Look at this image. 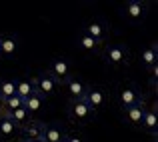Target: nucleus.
Listing matches in <instances>:
<instances>
[{
	"label": "nucleus",
	"instance_id": "2eb2a0df",
	"mask_svg": "<svg viewBox=\"0 0 158 142\" xmlns=\"http://www.w3.org/2000/svg\"><path fill=\"white\" fill-rule=\"evenodd\" d=\"M42 104H44V96H40L38 92H34L32 96H28V98L24 100V102H22V106L26 108V112H28L30 116H34L36 112H40Z\"/></svg>",
	"mask_w": 158,
	"mask_h": 142
},
{
	"label": "nucleus",
	"instance_id": "b1692460",
	"mask_svg": "<svg viewBox=\"0 0 158 142\" xmlns=\"http://www.w3.org/2000/svg\"><path fill=\"white\" fill-rule=\"evenodd\" d=\"M148 70H150V80H152V84H156V82H158V64L152 66V68H148Z\"/></svg>",
	"mask_w": 158,
	"mask_h": 142
},
{
	"label": "nucleus",
	"instance_id": "9b49d317",
	"mask_svg": "<svg viewBox=\"0 0 158 142\" xmlns=\"http://www.w3.org/2000/svg\"><path fill=\"white\" fill-rule=\"evenodd\" d=\"M64 138H66V132L60 126L46 124L42 128V138H40V142H64Z\"/></svg>",
	"mask_w": 158,
	"mask_h": 142
},
{
	"label": "nucleus",
	"instance_id": "dca6fc26",
	"mask_svg": "<svg viewBox=\"0 0 158 142\" xmlns=\"http://www.w3.org/2000/svg\"><path fill=\"white\" fill-rule=\"evenodd\" d=\"M140 126H142L146 132H150V134H156V130H158V114H156V110H146L144 112Z\"/></svg>",
	"mask_w": 158,
	"mask_h": 142
},
{
	"label": "nucleus",
	"instance_id": "7ed1b4c3",
	"mask_svg": "<svg viewBox=\"0 0 158 142\" xmlns=\"http://www.w3.org/2000/svg\"><path fill=\"white\" fill-rule=\"evenodd\" d=\"M48 74L54 78V80L60 84V82H68V78H72V70H70V62L66 58H54L50 62V70Z\"/></svg>",
	"mask_w": 158,
	"mask_h": 142
},
{
	"label": "nucleus",
	"instance_id": "39448f33",
	"mask_svg": "<svg viewBox=\"0 0 158 142\" xmlns=\"http://www.w3.org/2000/svg\"><path fill=\"white\" fill-rule=\"evenodd\" d=\"M34 86H36V92H38L40 96H52L54 92H56V88H58V82L54 80V78L50 76L48 72H44V74H40L38 78H34Z\"/></svg>",
	"mask_w": 158,
	"mask_h": 142
},
{
	"label": "nucleus",
	"instance_id": "a878e982",
	"mask_svg": "<svg viewBox=\"0 0 158 142\" xmlns=\"http://www.w3.org/2000/svg\"><path fill=\"white\" fill-rule=\"evenodd\" d=\"M28 142H40V140H28Z\"/></svg>",
	"mask_w": 158,
	"mask_h": 142
},
{
	"label": "nucleus",
	"instance_id": "0eeeda50",
	"mask_svg": "<svg viewBox=\"0 0 158 142\" xmlns=\"http://www.w3.org/2000/svg\"><path fill=\"white\" fill-rule=\"evenodd\" d=\"M124 14L130 22H140L146 16V4L140 2V0H128L124 4Z\"/></svg>",
	"mask_w": 158,
	"mask_h": 142
},
{
	"label": "nucleus",
	"instance_id": "aec40b11",
	"mask_svg": "<svg viewBox=\"0 0 158 142\" xmlns=\"http://www.w3.org/2000/svg\"><path fill=\"white\" fill-rule=\"evenodd\" d=\"M16 132H18V126L2 116V122H0V138H12V136H16Z\"/></svg>",
	"mask_w": 158,
	"mask_h": 142
},
{
	"label": "nucleus",
	"instance_id": "a211bd4d",
	"mask_svg": "<svg viewBox=\"0 0 158 142\" xmlns=\"http://www.w3.org/2000/svg\"><path fill=\"white\" fill-rule=\"evenodd\" d=\"M140 60H142V64L146 66V68L156 66V64H158V50H156V46L144 48L142 52H140Z\"/></svg>",
	"mask_w": 158,
	"mask_h": 142
},
{
	"label": "nucleus",
	"instance_id": "393cba45",
	"mask_svg": "<svg viewBox=\"0 0 158 142\" xmlns=\"http://www.w3.org/2000/svg\"><path fill=\"white\" fill-rule=\"evenodd\" d=\"M2 102H4V100H2V96H0V112H2Z\"/></svg>",
	"mask_w": 158,
	"mask_h": 142
},
{
	"label": "nucleus",
	"instance_id": "6ab92c4d",
	"mask_svg": "<svg viewBox=\"0 0 158 142\" xmlns=\"http://www.w3.org/2000/svg\"><path fill=\"white\" fill-rule=\"evenodd\" d=\"M78 46L84 50V52H100L102 44L96 42L94 38H90V36H86V34H80V38H78Z\"/></svg>",
	"mask_w": 158,
	"mask_h": 142
},
{
	"label": "nucleus",
	"instance_id": "f257e3e1",
	"mask_svg": "<svg viewBox=\"0 0 158 142\" xmlns=\"http://www.w3.org/2000/svg\"><path fill=\"white\" fill-rule=\"evenodd\" d=\"M104 60L110 66H126L130 60V54L124 44H108L104 48Z\"/></svg>",
	"mask_w": 158,
	"mask_h": 142
},
{
	"label": "nucleus",
	"instance_id": "ddd939ff",
	"mask_svg": "<svg viewBox=\"0 0 158 142\" xmlns=\"http://www.w3.org/2000/svg\"><path fill=\"white\" fill-rule=\"evenodd\" d=\"M66 88H68V94L72 100H82L86 94V88L88 86L84 84V82L80 80V78H68V82H66Z\"/></svg>",
	"mask_w": 158,
	"mask_h": 142
},
{
	"label": "nucleus",
	"instance_id": "bb28decb",
	"mask_svg": "<svg viewBox=\"0 0 158 142\" xmlns=\"http://www.w3.org/2000/svg\"><path fill=\"white\" fill-rule=\"evenodd\" d=\"M0 122H2V112H0Z\"/></svg>",
	"mask_w": 158,
	"mask_h": 142
},
{
	"label": "nucleus",
	"instance_id": "f8f14e48",
	"mask_svg": "<svg viewBox=\"0 0 158 142\" xmlns=\"http://www.w3.org/2000/svg\"><path fill=\"white\" fill-rule=\"evenodd\" d=\"M144 112H146V108H144V102L134 104V106H130V108H126V110H124V120H126L128 124H132V126H138V124L142 122Z\"/></svg>",
	"mask_w": 158,
	"mask_h": 142
},
{
	"label": "nucleus",
	"instance_id": "423d86ee",
	"mask_svg": "<svg viewBox=\"0 0 158 142\" xmlns=\"http://www.w3.org/2000/svg\"><path fill=\"white\" fill-rule=\"evenodd\" d=\"M84 102L88 104L94 112H96L100 106H104L106 92L100 88V86H88V88H86V94H84Z\"/></svg>",
	"mask_w": 158,
	"mask_h": 142
},
{
	"label": "nucleus",
	"instance_id": "20e7f679",
	"mask_svg": "<svg viewBox=\"0 0 158 142\" xmlns=\"http://www.w3.org/2000/svg\"><path fill=\"white\" fill-rule=\"evenodd\" d=\"M140 102H144V98H142V94H140V90L134 88V86H124L118 92V104L124 110L134 106V104H140Z\"/></svg>",
	"mask_w": 158,
	"mask_h": 142
},
{
	"label": "nucleus",
	"instance_id": "1a4fd4ad",
	"mask_svg": "<svg viewBox=\"0 0 158 142\" xmlns=\"http://www.w3.org/2000/svg\"><path fill=\"white\" fill-rule=\"evenodd\" d=\"M42 128H44V124L42 122H38V120H28L26 124L22 126V142H28V140H40L42 138Z\"/></svg>",
	"mask_w": 158,
	"mask_h": 142
},
{
	"label": "nucleus",
	"instance_id": "9d476101",
	"mask_svg": "<svg viewBox=\"0 0 158 142\" xmlns=\"http://www.w3.org/2000/svg\"><path fill=\"white\" fill-rule=\"evenodd\" d=\"M18 52V38L16 36H0V56L12 58Z\"/></svg>",
	"mask_w": 158,
	"mask_h": 142
},
{
	"label": "nucleus",
	"instance_id": "6e6552de",
	"mask_svg": "<svg viewBox=\"0 0 158 142\" xmlns=\"http://www.w3.org/2000/svg\"><path fill=\"white\" fill-rule=\"evenodd\" d=\"M82 34H86V36H90V38H94L96 42H104L106 40V36H108V28H106V24L104 22H98V20H94V22H88L84 26V32Z\"/></svg>",
	"mask_w": 158,
	"mask_h": 142
},
{
	"label": "nucleus",
	"instance_id": "412c9836",
	"mask_svg": "<svg viewBox=\"0 0 158 142\" xmlns=\"http://www.w3.org/2000/svg\"><path fill=\"white\" fill-rule=\"evenodd\" d=\"M0 96L2 100L16 96V82L14 80H0Z\"/></svg>",
	"mask_w": 158,
	"mask_h": 142
},
{
	"label": "nucleus",
	"instance_id": "5701e85b",
	"mask_svg": "<svg viewBox=\"0 0 158 142\" xmlns=\"http://www.w3.org/2000/svg\"><path fill=\"white\" fill-rule=\"evenodd\" d=\"M64 142H84V138H82L80 134H66Z\"/></svg>",
	"mask_w": 158,
	"mask_h": 142
},
{
	"label": "nucleus",
	"instance_id": "4468645a",
	"mask_svg": "<svg viewBox=\"0 0 158 142\" xmlns=\"http://www.w3.org/2000/svg\"><path fill=\"white\" fill-rule=\"evenodd\" d=\"M2 116H4V118H8L10 122H14V124H16L18 128H22L24 124H26L28 120L32 118V116H30V114L26 112V108H24V106L16 108V110H12V112H2Z\"/></svg>",
	"mask_w": 158,
	"mask_h": 142
},
{
	"label": "nucleus",
	"instance_id": "f03ea898",
	"mask_svg": "<svg viewBox=\"0 0 158 142\" xmlns=\"http://www.w3.org/2000/svg\"><path fill=\"white\" fill-rule=\"evenodd\" d=\"M68 116H70V120H74V122L84 124V122H88V120H92L94 110L84 102V98H82V100H70Z\"/></svg>",
	"mask_w": 158,
	"mask_h": 142
},
{
	"label": "nucleus",
	"instance_id": "f3484780",
	"mask_svg": "<svg viewBox=\"0 0 158 142\" xmlns=\"http://www.w3.org/2000/svg\"><path fill=\"white\" fill-rule=\"evenodd\" d=\"M34 92H36V86H34L32 80H18L16 82V96H18L22 102L28 98V96H32Z\"/></svg>",
	"mask_w": 158,
	"mask_h": 142
},
{
	"label": "nucleus",
	"instance_id": "4be33fe9",
	"mask_svg": "<svg viewBox=\"0 0 158 142\" xmlns=\"http://www.w3.org/2000/svg\"><path fill=\"white\" fill-rule=\"evenodd\" d=\"M20 106H22V100H20L18 96H10V98H6L2 102V112H12Z\"/></svg>",
	"mask_w": 158,
	"mask_h": 142
}]
</instances>
